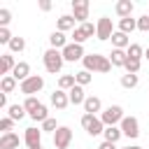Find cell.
<instances>
[{
    "mask_svg": "<svg viewBox=\"0 0 149 149\" xmlns=\"http://www.w3.org/2000/svg\"><path fill=\"white\" fill-rule=\"evenodd\" d=\"M9 21H12V12L9 9H0V28H7Z\"/></svg>",
    "mask_w": 149,
    "mask_h": 149,
    "instance_id": "8d00e7d4",
    "label": "cell"
},
{
    "mask_svg": "<svg viewBox=\"0 0 149 149\" xmlns=\"http://www.w3.org/2000/svg\"><path fill=\"white\" fill-rule=\"evenodd\" d=\"M109 61H112V65H114V68H123V65H126V61H128L126 49H112Z\"/></svg>",
    "mask_w": 149,
    "mask_h": 149,
    "instance_id": "ffe728a7",
    "label": "cell"
},
{
    "mask_svg": "<svg viewBox=\"0 0 149 149\" xmlns=\"http://www.w3.org/2000/svg\"><path fill=\"white\" fill-rule=\"evenodd\" d=\"M137 30H142V33L149 30V14H144V16L137 19Z\"/></svg>",
    "mask_w": 149,
    "mask_h": 149,
    "instance_id": "ab89813d",
    "label": "cell"
},
{
    "mask_svg": "<svg viewBox=\"0 0 149 149\" xmlns=\"http://www.w3.org/2000/svg\"><path fill=\"white\" fill-rule=\"evenodd\" d=\"M84 47L81 44H74V42H70L65 49H63V58L68 61V63H74V61H84Z\"/></svg>",
    "mask_w": 149,
    "mask_h": 149,
    "instance_id": "30bf717a",
    "label": "cell"
},
{
    "mask_svg": "<svg viewBox=\"0 0 149 149\" xmlns=\"http://www.w3.org/2000/svg\"><path fill=\"white\" fill-rule=\"evenodd\" d=\"M30 119H33V121H40V123H44V121L49 119V112H47V105H40V107H37V109H35V112L30 114Z\"/></svg>",
    "mask_w": 149,
    "mask_h": 149,
    "instance_id": "f1b7e54d",
    "label": "cell"
},
{
    "mask_svg": "<svg viewBox=\"0 0 149 149\" xmlns=\"http://www.w3.org/2000/svg\"><path fill=\"white\" fill-rule=\"evenodd\" d=\"M126 54H128V58H135V61H142V54H144V49H142L140 44H130V47L126 49Z\"/></svg>",
    "mask_w": 149,
    "mask_h": 149,
    "instance_id": "4dcf8cb0",
    "label": "cell"
},
{
    "mask_svg": "<svg viewBox=\"0 0 149 149\" xmlns=\"http://www.w3.org/2000/svg\"><path fill=\"white\" fill-rule=\"evenodd\" d=\"M72 86H77L74 74H61V79H58V88H61V91H70Z\"/></svg>",
    "mask_w": 149,
    "mask_h": 149,
    "instance_id": "4316f807",
    "label": "cell"
},
{
    "mask_svg": "<svg viewBox=\"0 0 149 149\" xmlns=\"http://www.w3.org/2000/svg\"><path fill=\"white\" fill-rule=\"evenodd\" d=\"M100 121H102L105 126H116V123L123 121V109H121L119 105H109V107H105V109L100 112Z\"/></svg>",
    "mask_w": 149,
    "mask_h": 149,
    "instance_id": "5b68a950",
    "label": "cell"
},
{
    "mask_svg": "<svg viewBox=\"0 0 149 149\" xmlns=\"http://www.w3.org/2000/svg\"><path fill=\"white\" fill-rule=\"evenodd\" d=\"M33 149H42V147H33Z\"/></svg>",
    "mask_w": 149,
    "mask_h": 149,
    "instance_id": "f6af8a7d",
    "label": "cell"
},
{
    "mask_svg": "<svg viewBox=\"0 0 149 149\" xmlns=\"http://www.w3.org/2000/svg\"><path fill=\"white\" fill-rule=\"evenodd\" d=\"M12 128H14V121H12L9 116L0 119V130H2V133H12Z\"/></svg>",
    "mask_w": 149,
    "mask_h": 149,
    "instance_id": "74e56055",
    "label": "cell"
},
{
    "mask_svg": "<svg viewBox=\"0 0 149 149\" xmlns=\"http://www.w3.org/2000/svg\"><path fill=\"white\" fill-rule=\"evenodd\" d=\"M16 79L12 77V74H7V77H2V81H0V88H2V93H12L14 88H16Z\"/></svg>",
    "mask_w": 149,
    "mask_h": 149,
    "instance_id": "83f0119b",
    "label": "cell"
},
{
    "mask_svg": "<svg viewBox=\"0 0 149 149\" xmlns=\"http://www.w3.org/2000/svg\"><path fill=\"white\" fill-rule=\"evenodd\" d=\"M72 16H74V21H79V26L86 23V19H88V0H72Z\"/></svg>",
    "mask_w": 149,
    "mask_h": 149,
    "instance_id": "9c48e42d",
    "label": "cell"
},
{
    "mask_svg": "<svg viewBox=\"0 0 149 149\" xmlns=\"http://www.w3.org/2000/svg\"><path fill=\"white\" fill-rule=\"evenodd\" d=\"M112 44H114V49H128L130 47V40H128V35H123V33H114L112 35Z\"/></svg>",
    "mask_w": 149,
    "mask_h": 149,
    "instance_id": "484cf974",
    "label": "cell"
},
{
    "mask_svg": "<svg viewBox=\"0 0 149 149\" xmlns=\"http://www.w3.org/2000/svg\"><path fill=\"white\" fill-rule=\"evenodd\" d=\"M23 49H26V40H23V37H12V42H9V51L21 54Z\"/></svg>",
    "mask_w": 149,
    "mask_h": 149,
    "instance_id": "f546056e",
    "label": "cell"
},
{
    "mask_svg": "<svg viewBox=\"0 0 149 149\" xmlns=\"http://www.w3.org/2000/svg\"><path fill=\"white\" fill-rule=\"evenodd\" d=\"M40 9H42V12H49V9H51V2H49V0H42V2H40Z\"/></svg>",
    "mask_w": 149,
    "mask_h": 149,
    "instance_id": "60d3db41",
    "label": "cell"
},
{
    "mask_svg": "<svg viewBox=\"0 0 149 149\" xmlns=\"http://www.w3.org/2000/svg\"><path fill=\"white\" fill-rule=\"evenodd\" d=\"M12 77L21 84V81H26L28 77H30V65L26 63V61H21V63H16V68H14V72H12Z\"/></svg>",
    "mask_w": 149,
    "mask_h": 149,
    "instance_id": "2e32d148",
    "label": "cell"
},
{
    "mask_svg": "<svg viewBox=\"0 0 149 149\" xmlns=\"http://www.w3.org/2000/svg\"><path fill=\"white\" fill-rule=\"evenodd\" d=\"M23 142H26L28 149H33V147H42V128H35V126L26 128V133H23Z\"/></svg>",
    "mask_w": 149,
    "mask_h": 149,
    "instance_id": "7c38bea8",
    "label": "cell"
},
{
    "mask_svg": "<svg viewBox=\"0 0 149 149\" xmlns=\"http://www.w3.org/2000/svg\"><path fill=\"white\" fill-rule=\"evenodd\" d=\"M137 28V19H119V33H123V35H130L133 30Z\"/></svg>",
    "mask_w": 149,
    "mask_h": 149,
    "instance_id": "cb8c5ba5",
    "label": "cell"
},
{
    "mask_svg": "<svg viewBox=\"0 0 149 149\" xmlns=\"http://www.w3.org/2000/svg\"><path fill=\"white\" fill-rule=\"evenodd\" d=\"M123 149H130V147H123Z\"/></svg>",
    "mask_w": 149,
    "mask_h": 149,
    "instance_id": "bcb514c9",
    "label": "cell"
},
{
    "mask_svg": "<svg viewBox=\"0 0 149 149\" xmlns=\"http://www.w3.org/2000/svg\"><path fill=\"white\" fill-rule=\"evenodd\" d=\"M51 105L56 107V109H65L68 105H70V95H68V91H61V88H56L54 93H51Z\"/></svg>",
    "mask_w": 149,
    "mask_h": 149,
    "instance_id": "4fadbf2b",
    "label": "cell"
},
{
    "mask_svg": "<svg viewBox=\"0 0 149 149\" xmlns=\"http://www.w3.org/2000/svg\"><path fill=\"white\" fill-rule=\"evenodd\" d=\"M56 130H58V123H56V119L49 116V119L42 123V133H56Z\"/></svg>",
    "mask_w": 149,
    "mask_h": 149,
    "instance_id": "d590c367",
    "label": "cell"
},
{
    "mask_svg": "<svg viewBox=\"0 0 149 149\" xmlns=\"http://www.w3.org/2000/svg\"><path fill=\"white\" fill-rule=\"evenodd\" d=\"M98 149H116V144H114V142H102Z\"/></svg>",
    "mask_w": 149,
    "mask_h": 149,
    "instance_id": "b9f144b4",
    "label": "cell"
},
{
    "mask_svg": "<svg viewBox=\"0 0 149 149\" xmlns=\"http://www.w3.org/2000/svg\"><path fill=\"white\" fill-rule=\"evenodd\" d=\"M102 135H105V142H114V144H116L123 133H121L119 126H105V133H102Z\"/></svg>",
    "mask_w": 149,
    "mask_h": 149,
    "instance_id": "7402d4cb",
    "label": "cell"
},
{
    "mask_svg": "<svg viewBox=\"0 0 149 149\" xmlns=\"http://www.w3.org/2000/svg\"><path fill=\"white\" fill-rule=\"evenodd\" d=\"M95 35V26L91 23V21H86V23H81V26H77L74 30H72V40H74V44H84L88 37H93Z\"/></svg>",
    "mask_w": 149,
    "mask_h": 149,
    "instance_id": "52a82bcc",
    "label": "cell"
},
{
    "mask_svg": "<svg viewBox=\"0 0 149 149\" xmlns=\"http://www.w3.org/2000/svg\"><path fill=\"white\" fill-rule=\"evenodd\" d=\"M58 30L61 33H65V30H74V16L72 14H63V16H58Z\"/></svg>",
    "mask_w": 149,
    "mask_h": 149,
    "instance_id": "603a6c76",
    "label": "cell"
},
{
    "mask_svg": "<svg viewBox=\"0 0 149 149\" xmlns=\"http://www.w3.org/2000/svg\"><path fill=\"white\" fill-rule=\"evenodd\" d=\"M72 142V130L68 126H58V130L54 133V147L56 149H68Z\"/></svg>",
    "mask_w": 149,
    "mask_h": 149,
    "instance_id": "ba28073f",
    "label": "cell"
},
{
    "mask_svg": "<svg viewBox=\"0 0 149 149\" xmlns=\"http://www.w3.org/2000/svg\"><path fill=\"white\" fill-rule=\"evenodd\" d=\"M42 61H44V68H47V72H51V74H58L61 72V68H63V63H65V58H63V51H58V49H47L44 54H42Z\"/></svg>",
    "mask_w": 149,
    "mask_h": 149,
    "instance_id": "7a4b0ae2",
    "label": "cell"
},
{
    "mask_svg": "<svg viewBox=\"0 0 149 149\" xmlns=\"http://www.w3.org/2000/svg\"><path fill=\"white\" fill-rule=\"evenodd\" d=\"M74 79H77V84H79V86H86V84H91V79H93V77H91V72H88V70H79V72L74 74Z\"/></svg>",
    "mask_w": 149,
    "mask_h": 149,
    "instance_id": "e575fe53",
    "label": "cell"
},
{
    "mask_svg": "<svg viewBox=\"0 0 149 149\" xmlns=\"http://www.w3.org/2000/svg\"><path fill=\"white\" fill-rule=\"evenodd\" d=\"M100 109H102V102H100L98 95H88V98L84 100V112H86V114H95V116H98Z\"/></svg>",
    "mask_w": 149,
    "mask_h": 149,
    "instance_id": "e0dca14e",
    "label": "cell"
},
{
    "mask_svg": "<svg viewBox=\"0 0 149 149\" xmlns=\"http://www.w3.org/2000/svg\"><path fill=\"white\" fill-rule=\"evenodd\" d=\"M68 95H70V105H84V100H86V95H84V86H72L70 91H68Z\"/></svg>",
    "mask_w": 149,
    "mask_h": 149,
    "instance_id": "44dd1931",
    "label": "cell"
},
{
    "mask_svg": "<svg viewBox=\"0 0 149 149\" xmlns=\"http://www.w3.org/2000/svg\"><path fill=\"white\" fill-rule=\"evenodd\" d=\"M137 81H140V79H137V74H128V72H126V74L121 77V86H123V88H135V86H137Z\"/></svg>",
    "mask_w": 149,
    "mask_h": 149,
    "instance_id": "d6a6232c",
    "label": "cell"
},
{
    "mask_svg": "<svg viewBox=\"0 0 149 149\" xmlns=\"http://www.w3.org/2000/svg\"><path fill=\"white\" fill-rule=\"evenodd\" d=\"M84 70H88V72H109L114 65H112V61H109V56H102V54H86L84 56Z\"/></svg>",
    "mask_w": 149,
    "mask_h": 149,
    "instance_id": "6da1fadb",
    "label": "cell"
},
{
    "mask_svg": "<svg viewBox=\"0 0 149 149\" xmlns=\"http://www.w3.org/2000/svg\"><path fill=\"white\" fill-rule=\"evenodd\" d=\"M26 114H28V112H26L23 105H9V107H7V116H9L12 121H21Z\"/></svg>",
    "mask_w": 149,
    "mask_h": 149,
    "instance_id": "d4e9b609",
    "label": "cell"
},
{
    "mask_svg": "<svg viewBox=\"0 0 149 149\" xmlns=\"http://www.w3.org/2000/svg\"><path fill=\"white\" fill-rule=\"evenodd\" d=\"M0 107H9L7 105V93H0Z\"/></svg>",
    "mask_w": 149,
    "mask_h": 149,
    "instance_id": "7bdbcfd3",
    "label": "cell"
},
{
    "mask_svg": "<svg viewBox=\"0 0 149 149\" xmlns=\"http://www.w3.org/2000/svg\"><path fill=\"white\" fill-rule=\"evenodd\" d=\"M144 56H147V61H149V47H147V49H144Z\"/></svg>",
    "mask_w": 149,
    "mask_h": 149,
    "instance_id": "ee69618b",
    "label": "cell"
},
{
    "mask_svg": "<svg viewBox=\"0 0 149 149\" xmlns=\"http://www.w3.org/2000/svg\"><path fill=\"white\" fill-rule=\"evenodd\" d=\"M81 128L88 133V135H102L105 133V123L100 121V116H95V114H84L81 116Z\"/></svg>",
    "mask_w": 149,
    "mask_h": 149,
    "instance_id": "277c9868",
    "label": "cell"
},
{
    "mask_svg": "<svg viewBox=\"0 0 149 149\" xmlns=\"http://www.w3.org/2000/svg\"><path fill=\"white\" fill-rule=\"evenodd\" d=\"M119 128H121V133L126 137H137L140 135V123H137L135 116H123V121L119 123Z\"/></svg>",
    "mask_w": 149,
    "mask_h": 149,
    "instance_id": "8fae6325",
    "label": "cell"
},
{
    "mask_svg": "<svg viewBox=\"0 0 149 149\" xmlns=\"http://www.w3.org/2000/svg\"><path fill=\"white\" fill-rule=\"evenodd\" d=\"M12 37H14V35H12V33H9L7 28H0V44H7V47H9Z\"/></svg>",
    "mask_w": 149,
    "mask_h": 149,
    "instance_id": "f35d334b",
    "label": "cell"
},
{
    "mask_svg": "<svg viewBox=\"0 0 149 149\" xmlns=\"http://www.w3.org/2000/svg\"><path fill=\"white\" fill-rule=\"evenodd\" d=\"M40 105H42V102H40V100L35 98V95H30V98H26V100H23V107H26L28 116H30V114H33V112H35V109H37Z\"/></svg>",
    "mask_w": 149,
    "mask_h": 149,
    "instance_id": "836d02e7",
    "label": "cell"
},
{
    "mask_svg": "<svg viewBox=\"0 0 149 149\" xmlns=\"http://www.w3.org/2000/svg\"><path fill=\"white\" fill-rule=\"evenodd\" d=\"M42 88H44V77H40V74H30L26 81H21V84H19V91H21L26 98H30V95L40 93Z\"/></svg>",
    "mask_w": 149,
    "mask_h": 149,
    "instance_id": "3957f363",
    "label": "cell"
},
{
    "mask_svg": "<svg viewBox=\"0 0 149 149\" xmlns=\"http://www.w3.org/2000/svg\"><path fill=\"white\" fill-rule=\"evenodd\" d=\"M14 68H16V61L12 58V54H2V58H0V74H12L14 72Z\"/></svg>",
    "mask_w": 149,
    "mask_h": 149,
    "instance_id": "ac0fdd59",
    "label": "cell"
},
{
    "mask_svg": "<svg viewBox=\"0 0 149 149\" xmlns=\"http://www.w3.org/2000/svg\"><path fill=\"white\" fill-rule=\"evenodd\" d=\"M140 65H142V61L128 58V61H126V65H123V70H126L128 74H137V72H140Z\"/></svg>",
    "mask_w": 149,
    "mask_h": 149,
    "instance_id": "1f68e13d",
    "label": "cell"
},
{
    "mask_svg": "<svg viewBox=\"0 0 149 149\" xmlns=\"http://www.w3.org/2000/svg\"><path fill=\"white\" fill-rule=\"evenodd\" d=\"M49 44H51V49H58V51H63L70 42H68V37H65V33H61V30H54L51 35H49Z\"/></svg>",
    "mask_w": 149,
    "mask_h": 149,
    "instance_id": "5bb4252c",
    "label": "cell"
},
{
    "mask_svg": "<svg viewBox=\"0 0 149 149\" xmlns=\"http://www.w3.org/2000/svg\"><path fill=\"white\" fill-rule=\"evenodd\" d=\"M114 33H116V30H114V26H112V19H109V16H100L98 23H95V37H98L100 42H105V40H112Z\"/></svg>",
    "mask_w": 149,
    "mask_h": 149,
    "instance_id": "8992f818",
    "label": "cell"
},
{
    "mask_svg": "<svg viewBox=\"0 0 149 149\" xmlns=\"http://www.w3.org/2000/svg\"><path fill=\"white\" fill-rule=\"evenodd\" d=\"M133 9H135V5H133L130 0H119V2L114 5V12L119 14V19H128V16L133 14Z\"/></svg>",
    "mask_w": 149,
    "mask_h": 149,
    "instance_id": "9a60e30c",
    "label": "cell"
},
{
    "mask_svg": "<svg viewBox=\"0 0 149 149\" xmlns=\"http://www.w3.org/2000/svg\"><path fill=\"white\" fill-rule=\"evenodd\" d=\"M0 149H19V135L16 133H2Z\"/></svg>",
    "mask_w": 149,
    "mask_h": 149,
    "instance_id": "d6986e66",
    "label": "cell"
}]
</instances>
